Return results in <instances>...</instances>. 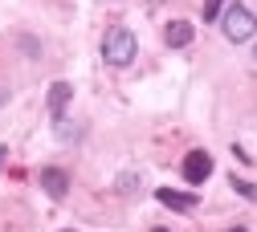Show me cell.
<instances>
[{
	"label": "cell",
	"instance_id": "4",
	"mask_svg": "<svg viewBox=\"0 0 257 232\" xmlns=\"http://www.w3.org/2000/svg\"><path fill=\"white\" fill-rule=\"evenodd\" d=\"M155 200L164 204V208H172V212H196V204H200L192 191H172V187H159Z\"/></svg>",
	"mask_w": 257,
	"mask_h": 232
},
{
	"label": "cell",
	"instance_id": "10",
	"mask_svg": "<svg viewBox=\"0 0 257 232\" xmlns=\"http://www.w3.org/2000/svg\"><path fill=\"white\" fill-rule=\"evenodd\" d=\"M224 232H245V228H224Z\"/></svg>",
	"mask_w": 257,
	"mask_h": 232
},
{
	"label": "cell",
	"instance_id": "3",
	"mask_svg": "<svg viewBox=\"0 0 257 232\" xmlns=\"http://www.w3.org/2000/svg\"><path fill=\"white\" fill-rule=\"evenodd\" d=\"M212 175V155L208 151H188L184 155V179L188 183H204Z\"/></svg>",
	"mask_w": 257,
	"mask_h": 232
},
{
	"label": "cell",
	"instance_id": "11",
	"mask_svg": "<svg viewBox=\"0 0 257 232\" xmlns=\"http://www.w3.org/2000/svg\"><path fill=\"white\" fill-rule=\"evenodd\" d=\"M0 163H5V147H0Z\"/></svg>",
	"mask_w": 257,
	"mask_h": 232
},
{
	"label": "cell",
	"instance_id": "1",
	"mask_svg": "<svg viewBox=\"0 0 257 232\" xmlns=\"http://www.w3.org/2000/svg\"><path fill=\"white\" fill-rule=\"evenodd\" d=\"M135 53H139V41H135L131 29H110L106 37H102V57L110 65H131Z\"/></svg>",
	"mask_w": 257,
	"mask_h": 232
},
{
	"label": "cell",
	"instance_id": "12",
	"mask_svg": "<svg viewBox=\"0 0 257 232\" xmlns=\"http://www.w3.org/2000/svg\"><path fill=\"white\" fill-rule=\"evenodd\" d=\"M151 232H168V228H151Z\"/></svg>",
	"mask_w": 257,
	"mask_h": 232
},
{
	"label": "cell",
	"instance_id": "8",
	"mask_svg": "<svg viewBox=\"0 0 257 232\" xmlns=\"http://www.w3.org/2000/svg\"><path fill=\"white\" fill-rule=\"evenodd\" d=\"M224 13V0H204V21H216Z\"/></svg>",
	"mask_w": 257,
	"mask_h": 232
},
{
	"label": "cell",
	"instance_id": "13",
	"mask_svg": "<svg viewBox=\"0 0 257 232\" xmlns=\"http://www.w3.org/2000/svg\"><path fill=\"white\" fill-rule=\"evenodd\" d=\"M253 57H257V49H253Z\"/></svg>",
	"mask_w": 257,
	"mask_h": 232
},
{
	"label": "cell",
	"instance_id": "5",
	"mask_svg": "<svg viewBox=\"0 0 257 232\" xmlns=\"http://www.w3.org/2000/svg\"><path fill=\"white\" fill-rule=\"evenodd\" d=\"M70 98H74V86H70V82H53V86H49V114L61 118L66 106H70Z\"/></svg>",
	"mask_w": 257,
	"mask_h": 232
},
{
	"label": "cell",
	"instance_id": "7",
	"mask_svg": "<svg viewBox=\"0 0 257 232\" xmlns=\"http://www.w3.org/2000/svg\"><path fill=\"white\" fill-rule=\"evenodd\" d=\"M164 37H168V45H172V49H180V45H188L192 37H196V29H192L188 21H172V25L164 29Z\"/></svg>",
	"mask_w": 257,
	"mask_h": 232
},
{
	"label": "cell",
	"instance_id": "2",
	"mask_svg": "<svg viewBox=\"0 0 257 232\" xmlns=\"http://www.w3.org/2000/svg\"><path fill=\"white\" fill-rule=\"evenodd\" d=\"M220 25H224V37H229V41H249L253 33H257V17L245 5H229Z\"/></svg>",
	"mask_w": 257,
	"mask_h": 232
},
{
	"label": "cell",
	"instance_id": "9",
	"mask_svg": "<svg viewBox=\"0 0 257 232\" xmlns=\"http://www.w3.org/2000/svg\"><path fill=\"white\" fill-rule=\"evenodd\" d=\"M233 187L245 195V200H253V195H257V187H253V183H245V179H233Z\"/></svg>",
	"mask_w": 257,
	"mask_h": 232
},
{
	"label": "cell",
	"instance_id": "6",
	"mask_svg": "<svg viewBox=\"0 0 257 232\" xmlns=\"http://www.w3.org/2000/svg\"><path fill=\"white\" fill-rule=\"evenodd\" d=\"M41 187L53 195V200H61V195L70 191V175H66V171H57V167H45V171H41Z\"/></svg>",
	"mask_w": 257,
	"mask_h": 232
}]
</instances>
